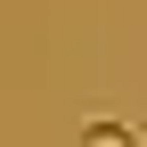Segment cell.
<instances>
[{
  "instance_id": "cell-1",
  "label": "cell",
  "mask_w": 147,
  "mask_h": 147,
  "mask_svg": "<svg viewBox=\"0 0 147 147\" xmlns=\"http://www.w3.org/2000/svg\"><path fill=\"white\" fill-rule=\"evenodd\" d=\"M82 147H139V131H131L123 115H90V123H82Z\"/></svg>"
}]
</instances>
